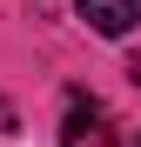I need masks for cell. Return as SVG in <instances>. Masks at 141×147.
Instances as JSON below:
<instances>
[{
    "instance_id": "obj_1",
    "label": "cell",
    "mask_w": 141,
    "mask_h": 147,
    "mask_svg": "<svg viewBox=\"0 0 141 147\" xmlns=\"http://www.w3.org/2000/svg\"><path fill=\"white\" fill-rule=\"evenodd\" d=\"M61 140H67V147H101V140H108V107L94 100L87 87H74V94H67V120H61Z\"/></svg>"
},
{
    "instance_id": "obj_2",
    "label": "cell",
    "mask_w": 141,
    "mask_h": 147,
    "mask_svg": "<svg viewBox=\"0 0 141 147\" xmlns=\"http://www.w3.org/2000/svg\"><path fill=\"white\" fill-rule=\"evenodd\" d=\"M81 20L94 34H108V40H128L141 27V0H81Z\"/></svg>"
},
{
    "instance_id": "obj_3",
    "label": "cell",
    "mask_w": 141,
    "mask_h": 147,
    "mask_svg": "<svg viewBox=\"0 0 141 147\" xmlns=\"http://www.w3.org/2000/svg\"><path fill=\"white\" fill-rule=\"evenodd\" d=\"M128 80H134V87H141V54H134V60H128Z\"/></svg>"
},
{
    "instance_id": "obj_4",
    "label": "cell",
    "mask_w": 141,
    "mask_h": 147,
    "mask_svg": "<svg viewBox=\"0 0 141 147\" xmlns=\"http://www.w3.org/2000/svg\"><path fill=\"white\" fill-rule=\"evenodd\" d=\"M134 147H141V134H134Z\"/></svg>"
}]
</instances>
